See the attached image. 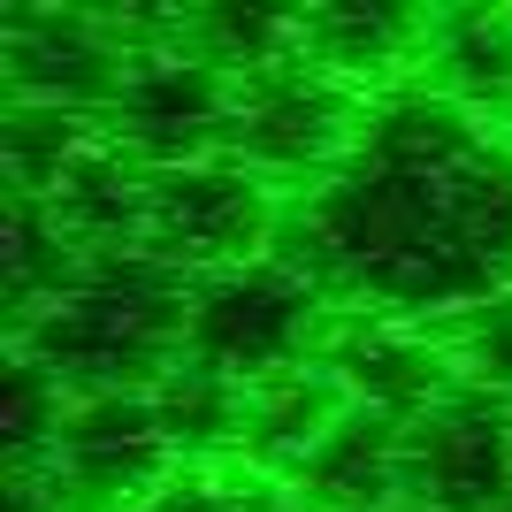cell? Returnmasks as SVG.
<instances>
[{
    "label": "cell",
    "mask_w": 512,
    "mask_h": 512,
    "mask_svg": "<svg viewBox=\"0 0 512 512\" xmlns=\"http://www.w3.org/2000/svg\"><path fill=\"white\" fill-rule=\"evenodd\" d=\"M299 268L352 314L467 321L512 291V130L436 85L367 107L299 207Z\"/></svg>",
    "instance_id": "6da1fadb"
},
{
    "label": "cell",
    "mask_w": 512,
    "mask_h": 512,
    "mask_svg": "<svg viewBox=\"0 0 512 512\" xmlns=\"http://www.w3.org/2000/svg\"><path fill=\"white\" fill-rule=\"evenodd\" d=\"M23 352L69 398H123L153 390L192 352V276L146 245L92 253L85 276L23 329Z\"/></svg>",
    "instance_id": "7a4b0ae2"
},
{
    "label": "cell",
    "mask_w": 512,
    "mask_h": 512,
    "mask_svg": "<svg viewBox=\"0 0 512 512\" xmlns=\"http://www.w3.org/2000/svg\"><path fill=\"white\" fill-rule=\"evenodd\" d=\"M321 291L299 260L260 253L245 268H222V276L192 283V352L184 360L230 375V383L260 390L306 367V344L321 337Z\"/></svg>",
    "instance_id": "3957f363"
},
{
    "label": "cell",
    "mask_w": 512,
    "mask_h": 512,
    "mask_svg": "<svg viewBox=\"0 0 512 512\" xmlns=\"http://www.w3.org/2000/svg\"><path fill=\"white\" fill-rule=\"evenodd\" d=\"M230 115H237V77L222 62H207L184 31L161 46L130 54V77L107 107V138L138 161V169H192L230 146Z\"/></svg>",
    "instance_id": "277c9868"
},
{
    "label": "cell",
    "mask_w": 512,
    "mask_h": 512,
    "mask_svg": "<svg viewBox=\"0 0 512 512\" xmlns=\"http://www.w3.org/2000/svg\"><path fill=\"white\" fill-rule=\"evenodd\" d=\"M367 107L352 100V85H337L329 69H314L306 54L276 69L237 77V115H230V153L253 176H329L352 153Z\"/></svg>",
    "instance_id": "5b68a950"
},
{
    "label": "cell",
    "mask_w": 512,
    "mask_h": 512,
    "mask_svg": "<svg viewBox=\"0 0 512 512\" xmlns=\"http://www.w3.org/2000/svg\"><path fill=\"white\" fill-rule=\"evenodd\" d=\"M176 482V444L153 390H123V398H77L54 444V474H46V505L54 512H130L153 490Z\"/></svg>",
    "instance_id": "8992f818"
},
{
    "label": "cell",
    "mask_w": 512,
    "mask_h": 512,
    "mask_svg": "<svg viewBox=\"0 0 512 512\" xmlns=\"http://www.w3.org/2000/svg\"><path fill=\"white\" fill-rule=\"evenodd\" d=\"M268 176H253L237 153H214L192 169H161L146 184V253H161L184 276H222L245 268L268 245Z\"/></svg>",
    "instance_id": "52a82bcc"
},
{
    "label": "cell",
    "mask_w": 512,
    "mask_h": 512,
    "mask_svg": "<svg viewBox=\"0 0 512 512\" xmlns=\"http://www.w3.org/2000/svg\"><path fill=\"white\" fill-rule=\"evenodd\" d=\"M123 16H77V8H8L0 62H8V107H115L130 77Z\"/></svg>",
    "instance_id": "ba28073f"
},
{
    "label": "cell",
    "mask_w": 512,
    "mask_h": 512,
    "mask_svg": "<svg viewBox=\"0 0 512 512\" xmlns=\"http://www.w3.org/2000/svg\"><path fill=\"white\" fill-rule=\"evenodd\" d=\"M406 505L421 512H512V406L451 390L406 428Z\"/></svg>",
    "instance_id": "9c48e42d"
},
{
    "label": "cell",
    "mask_w": 512,
    "mask_h": 512,
    "mask_svg": "<svg viewBox=\"0 0 512 512\" xmlns=\"http://www.w3.org/2000/svg\"><path fill=\"white\" fill-rule=\"evenodd\" d=\"M321 367L344 383L352 406L390 413V421H406V428L459 390V360H451V344H436L421 321H390V314L337 321V337H329Z\"/></svg>",
    "instance_id": "30bf717a"
},
{
    "label": "cell",
    "mask_w": 512,
    "mask_h": 512,
    "mask_svg": "<svg viewBox=\"0 0 512 512\" xmlns=\"http://www.w3.org/2000/svg\"><path fill=\"white\" fill-rule=\"evenodd\" d=\"M306 512H398L406 505V421L352 406L291 474Z\"/></svg>",
    "instance_id": "8fae6325"
},
{
    "label": "cell",
    "mask_w": 512,
    "mask_h": 512,
    "mask_svg": "<svg viewBox=\"0 0 512 512\" xmlns=\"http://www.w3.org/2000/svg\"><path fill=\"white\" fill-rule=\"evenodd\" d=\"M146 184H153V169H138V161L100 130V138L62 169V184L46 199H54V214L77 230L85 253H123V245L146 237Z\"/></svg>",
    "instance_id": "7c38bea8"
},
{
    "label": "cell",
    "mask_w": 512,
    "mask_h": 512,
    "mask_svg": "<svg viewBox=\"0 0 512 512\" xmlns=\"http://www.w3.org/2000/svg\"><path fill=\"white\" fill-rule=\"evenodd\" d=\"M344 413H352L344 383L321 360H306V367H291V375H276V383L245 390V436H237V444L253 451L260 467L299 474V459L344 421Z\"/></svg>",
    "instance_id": "4fadbf2b"
},
{
    "label": "cell",
    "mask_w": 512,
    "mask_h": 512,
    "mask_svg": "<svg viewBox=\"0 0 512 512\" xmlns=\"http://www.w3.org/2000/svg\"><path fill=\"white\" fill-rule=\"evenodd\" d=\"M85 260H92V253L77 245V230H69L62 214H54V199H31V192L8 199V230H0V276H8V306H16L23 329H31L46 306L62 299L77 276H85Z\"/></svg>",
    "instance_id": "5bb4252c"
},
{
    "label": "cell",
    "mask_w": 512,
    "mask_h": 512,
    "mask_svg": "<svg viewBox=\"0 0 512 512\" xmlns=\"http://www.w3.org/2000/svg\"><path fill=\"white\" fill-rule=\"evenodd\" d=\"M428 23L436 16H406V8H299V54L337 85H360L428 46Z\"/></svg>",
    "instance_id": "9a60e30c"
},
{
    "label": "cell",
    "mask_w": 512,
    "mask_h": 512,
    "mask_svg": "<svg viewBox=\"0 0 512 512\" xmlns=\"http://www.w3.org/2000/svg\"><path fill=\"white\" fill-rule=\"evenodd\" d=\"M428 62H436V92L459 100L467 115H512V16L467 8V16L428 23Z\"/></svg>",
    "instance_id": "2e32d148"
},
{
    "label": "cell",
    "mask_w": 512,
    "mask_h": 512,
    "mask_svg": "<svg viewBox=\"0 0 512 512\" xmlns=\"http://www.w3.org/2000/svg\"><path fill=\"white\" fill-rule=\"evenodd\" d=\"M153 413L169 428L176 459H192V451H214L230 436H245V383H230V375H214L199 360H176L153 383Z\"/></svg>",
    "instance_id": "e0dca14e"
},
{
    "label": "cell",
    "mask_w": 512,
    "mask_h": 512,
    "mask_svg": "<svg viewBox=\"0 0 512 512\" xmlns=\"http://www.w3.org/2000/svg\"><path fill=\"white\" fill-rule=\"evenodd\" d=\"M69 406H77V398H69L31 352H16V367H8V421H0V436H8V467H16V490H46Z\"/></svg>",
    "instance_id": "ac0fdd59"
},
{
    "label": "cell",
    "mask_w": 512,
    "mask_h": 512,
    "mask_svg": "<svg viewBox=\"0 0 512 512\" xmlns=\"http://www.w3.org/2000/svg\"><path fill=\"white\" fill-rule=\"evenodd\" d=\"M92 138L100 130L85 115H69V107H8V176H16V192L46 199Z\"/></svg>",
    "instance_id": "d6986e66"
},
{
    "label": "cell",
    "mask_w": 512,
    "mask_h": 512,
    "mask_svg": "<svg viewBox=\"0 0 512 512\" xmlns=\"http://www.w3.org/2000/svg\"><path fill=\"white\" fill-rule=\"evenodd\" d=\"M130 512H306V505L276 482H253V474H176L169 490H153Z\"/></svg>",
    "instance_id": "ffe728a7"
},
{
    "label": "cell",
    "mask_w": 512,
    "mask_h": 512,
    "mask_svg": "<svg viewBox=\"0 0 512 512\" xmlns=\"http://www.w3.org/2000/svg\"><path fill=\"white\" fill-rule=\"evenodd\" d=\"M451 360H459V383H467V390H490V398L512 406V291L459 321Z\"/></svg>",
    "instance_id": "44dd1931"
},
{
    "label": "cell",
    "mask_w": 512,
    "mask_h": 512,
    "mask_svg": "<svg viewBox=\"0 0 512 512\" xmlns=\"http://www.w3.org/2000/svg\"><path fill=\"white\" fill-rule=\"evenodd\" d=\"M398 512H421V505H398Z\"/></svg>",
    "instance_id": "7402d4cb"
}]
</instances>
